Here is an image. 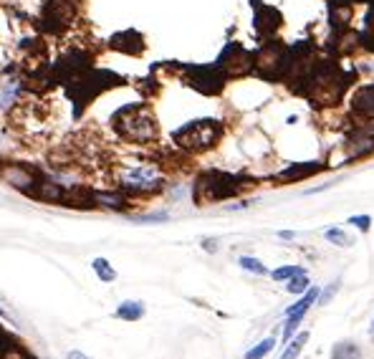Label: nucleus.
<instances>
[{
  "instance_id": "20",
  "label": "nucleus",
  "mask_w": 374,
  "mask_h": 359,
  "mask_svg": "<svg viewBox=\"0 0 374 359\" xmlns=\"http://www.w3.org/2000/svg\"><path fill=\"white\" fill-rule=\"evenodd\" d=\"M369 215H354V218H349V225H357L359 230H369Z\"/></svg>"
},
{
  "instance_id": "3",
  "label": "nucleus",
  "mask_w": 374,
  "mask_h": 359,
  "mask_svg": "<svg viewBox=\"0 0 374 359\" xmlns=\"http://www.w3.org/2000/svg\"><path fill=\"white\" fill-rule=\"evenodd\" d=\"M122 185L127 190H157L159 177L154 167H134V170L122 172Z\"/></svg>"
},
{
  "instance_id": "4",
  "label": "nucleus",
  "mask_w": 374,
  "mask_h": 359,
  "mask_svg": "<svg viewBox=\"0 0 374 359\" xmlns=\"http://www.w3.org/2000/svg\"><path fill=\"white\" fill-rule=\"evenodd\" d=\"M0 177L6 180L11 188H18V190H33L38 183V175H36L33 170H28L26 165H6L3 170H0Z\"/></svg>"
},
{
  "instance_id": "1",
  "label": "nucleus",
  "mask_w": 374,
  "mask_h": 359,
  "mask_svg": "<svg viewBox=\"0 0 374 359\" xmlns=\"http://www.w3.org/2000/svg\"><path fill=\"white\" fill-rule=\"evenodd\" d=\"M114 127L129 142H149V139L157 137L154 114L147 107H142V104H132V107L119 109L114 114Z\"/></svg>"
},
{
  "instance_id": "15",
  "label": "nucleus",
  "mask_w": 374,
  "mask_h": 359,
  "mask_svg": "<svg viewBox=\"0 0 374 359\" xmlns=\"http://www.w3.org/2000/svg\"><path fill=\"white\" fill-rule=\"evenodd\" d=\"M362 43L369 51H374V11H369L367 16V23H364V31H362Z\"/></svg>"
},
{
  "instance_id": "8",
  "label": "nucleus",
  "mask_w": 374,
  "mask_h": 359,
  "mask_svg": "<svg viewBox=\"0 0 374 359\" xmlns=\"http://www.w3.org/2000/svg\"><path fill=\"white\" fill-rule=\"evenodd\" d=\"M144 316V304L142 301H124L119 304L117 309V319H124V321H137Z\"/></svg>"
},
{
  "instance_id": "5",
  "label": "nucleus",
  "mask_w": 374,
  "mask_h": 359,
  "mask_svg": "<svg viewBox=\"0 0 374 359\" xmlns=\"http://www.w3.org/2000/svg\"><path fill=\"white\" fill-rule=\"evenodd\" d=\"M319 299V289L309 291L306 296L301 299L299 304H294V309H289V321H286V329H284V336L289 339L291 334H294V329L299 326V321L304 319V314L309 311V306H314V301Z\"/></svg>"
},
{
  "instance_id": "24",
  "label": "nucleus",
  "mask_w": 374,
  "mask_h": 359,
  "mask_svg": "<svg viewBox=\"0 0 374 359\" xmlns=\"http://www.w3.org/2000/svg\"><path fill=\"white\" fill-rule=\"evenodd\" d=\"M205 248H208V251H215V240H205Z\"/></svg>"
},
{
  "instance_id": "9",
  "label": "nucleus",
  "mask_w": 374,
  "mask_h": 359,
  "mask_svg": "<svg viewBox=\"0 0 374 359\" xmlns=\"http://www.w3.org/2000/svg\"><path fill=\"white\" fill-rule=\"evenodd\" d=\"M319 170H321V167H319L316 162H304V165H294L281 172V180H304V177H309L311 172H319Z\"/></svg>"
},
{
  "instance_id": "16",
  "label": "nucleus",
  "mask_w": 374,
  "mask_h": 359,
  "mask_svg": "<svg viewBox=\"0 0 374 359\" xmlns=\"http://www.w3.org/2000/svg\"><path fill=\"white\" fill-rule=\"evenodd\" d=\"M306 286H309L306 274H299V276H294V279L289 281L286 291H289V294H304V291H306Z\"/></svg>"
},
{
  "instance_id": "10",
  "label": "nucleus",
  "mask_w": 374,
  "mask_h": 359,
  "mask_svg": "<svg viewBox=\"0 0 374 359\" xmlns=\"http://www.w3.org/2000/svg\"><path fill=\"white\" fill-rule=\"evenodd\" d=\"M331 359H362V349L354 342H339L331 349Z\"/></svg>"
},
{
  "instance_id": "26",
  "label": "nucleus",
  "mask_w": 374,
  "mask_h": 359,
  "mask_svg": "<svg viewBox=\"0 0 374 359\" xmlns=\"http://www.w3.org/2000/svg\"><path fill=\"white\" fill-rule=\"evenodd\" d=\"M369 334H372V336H374V324H372V331H369Z\"/></svg>"
},
{
  "instance_id": "21",
  "label": "nucleus",
  "mask_w": 374,
  "mask_h": 359,
  "mask_svg": "<svg viewBox=\"0 0 374 359\" xmlns=\"http://www.w3.org/2000/svg\"><path fill=\"white\" fill-rule=\"evenodd\" d=\"M139 220H142V223H149V220H167V213H152V215H142Z\"/></svg>"
},
{
  "instance_id": "13",
  "label": "nucleus",
  "mask_w": 374,
  "mask_h": 359,
  "mask_svg": "<svg viewBox=\"0 0 374 359\" xmlns=\"http://www.w3.org/2000/svg\"><path fill=\"white\" fill-rule=\"evenodd\" d=\"M309 342V334L304 331V334H299L294 339V342H289V347H286V352H284V357L281 359H299V354H301V349H304V344Z\"/></svg>"
},
{
  "instance_id": "7",
  "label": "nucleus",
  "mask_w": 374,
  "mask_h": 359,
  "mask_svg": "<svg viewBox=\"0 0 374 359\" xmlns=\"http://www.w3.org/2000/svg\"><path fill=\"white\" fill-rule=\"evenodd\" d=\"M354 112L359 114H367V117H374V86H364L354 94Z\"/></svg>"
},
{
  "instance_id": "19",
  "label": "nucleus",
  "mask_w": 374,
  "mask_h": 359,
  "mask_svg": "<svg viewBox=\"0 0 374 359\" xmlns=\"http://www.w3.org/2000/svg\"><path fill=\"white\" fill-rule=\"evenodd\" d=\"M324 235H326V240H331L336 245H349V238H346V233L341 228H329Z\"/></svg>"
},
{
  "instance_id": "23",
  "label": "nucleus",
  "mask_w": 374,
  "mask_h": 359,
  "mask_svg": "<svg viewBox=\"0 0 374 359\" xmlns=\"http://www.w3.org/2000/svg\"><path fill=\"white\" fill-rule=\"evenodd\" d=\"M66 359H89V357H86V354H81V352H68Z\"/></svg>"
},
{
  "instance_id": "2",
  "label": "nucleus",
  "mask_w": 374,
  "mask_h": 359,
  "mask_svg": "<svg viewBox=\"0 0 374 359\" xmlns=\"http://www.w3.org/2000/svg\"><path fill=\"white\" fill-rule=\"evenodd\" d=\"M223 127L215 119H200V122H190L187 127L175 132V142L185 149H193V152H203L210 149L213 144L220 139Z\"/></svg>"
},
{
  "instance_id": "25",
  "label": "nucleus",
  "mask_w": 374,
  "mask_h": 359,
  "mask_svg": "<svg viewBox=\"0 0 374 359\" xmlns=\"http://www.w3.org/2000/svg\"><path fill=\"white\" fill-rule=\"evenodd\" d=\"M281 238H286V240H291V238H294V233H291V230H284V233H281Z\"/></svg>"
},
{
  "instance_id": "18",
  "label": "nucleus",
  "mask_w": 374,
  "mask_h": 359,
  "mask_svg": "<svg viewBox=\"0 0 374 359\" xmlns=\"http://www.w3.org/2000/svg\"><path fill=\"white\" fill-rule=\"evenodd\" d=\"M299 274H306V271H304V268H299V266H286V268H278V271H273V279L284 281V279H294V276H299Z\"/></svg>"
},
{
  "instance_id": "6",
  "label": "nucleus",
  "mask_w": 374,
  "mask_h": 359,
  "mask_svg": "<svg viewBox=\"0 0 374 359\" xmlns=\"http://www.w3.org/2000/svg\"><path fill=\"white\" fill-rule=\"evenodd\" d=\"M374 149V122L354 134L352 139V154L354 157H362V154H369Z\"/></svg>"
},
{
  "instance_id": "11",
  "label": "nucleus",
  "mask_w": 374,
  "mask_h": 359,
  "mask_svg": "<svg viewBox=\"0 0 374 359\" xmlns=\"http://www.w3.org/2000/svg\"><path fill=\"white\" fill-rule=\"evenodd\" d=\"M91 266H94V274H97L102 281H107V284H109V281L117 279V271L109 266L107 258H94V263H91Z\"/></svg>"
},
{
  "instance_id": "17",
  "label": "nucleus",
  "mask_w": 374,
  "mask_h": 359,
  "mask_svg": "<svg viewBox=\"0 0 374 359\" xmlns=\"http://www.w3.org/2000/svg\"><path fill=\"white\" fill-rule=\"evenodd\" d=\"M240 266L245 268V271H253V274H268L266 271V266H263L261 261H258V258H250V256H243L240 258Z\"/></svg>"
},
{
  "instance_id": "22",
  "label": "nucleus",
  "mask_w": 374,
  "mask_h": 359,
  "mask_svg": "<svg viewBox=\"0 0 374 359\" xmlns=\"http://www.w3.org/2000/svg\"><path fill=\"white\" fill-rule=\"evenodd\" d=\"M336 286H339V284H331V286H329V291H326V294L321 296V304H326L331 296H334V294H336Z\"/></svg>"
},
{
  "instance_id": "14",
  "label": "nucleus",
  "mask_w": 374,
  "mask_h": 359,
  "mask_svg": "<svg viewBox=\"0 0 374 359\" xmlns=\"http://www.w3.org/2000/svg\"><path fill=\"white\" fill-rule=\"evenodd\" d=\"M94 200L107 208H114V210H122V208H124V198H119L117 193H99L94 195Z\"/></svg>"
},
{
  "instance_id": "12",
  "label": "nucleus",
  "mask_w": 374,
  "mask_h": 359,
  "mask_svg": "<svg viewBox=\"0 0 374 359\" xmlns=\"http://www.w3.org/2000/svg\"><path fill=\"white\" fill-rule=\"evenodd\" d=\"M273 347H276V339H273V336H268V339H263L261 344H255V347L250 349L248 354H245V359H263L268 352H273Z\"/></svg>"
}]
</instances>
